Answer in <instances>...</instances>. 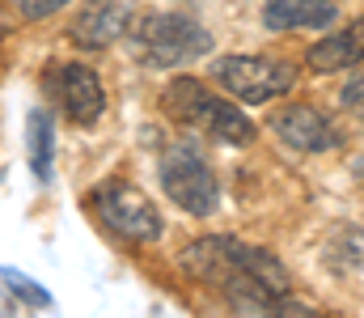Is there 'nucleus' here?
<instances>
[{"label":"nucleus","mask_w":364,"mask_h":318,"mask_svg":"<svg viewBox=\"0 0 364 318\" xmlns=\"http://www.w3.org/2000/svg\"><path fill=\"white\" fill-rule=\"evenodd\" d=\"M182 267L212 285L233 310L242 314H267V310H284L288 302V272L272 250L237 242V238H199L186 246Z\"/></svg>","instance_id":"1"},{"label":"nucleus","mask_w":364,"mask_h":318,"mask_svg":"<svg viewBox=\"0 0 364 318\" xmlns=\"http://www.w3.org/2000/svg\"><path fill=\"white\" fill-rule=\"evenodd\" d=\"M157 106H161L166 119H174V123L199 132V136H208V140L233 144V149H246V144H255V136H259V127L250 123V115H246L242 106L216 98L199 77H174V81L161 90V102Z\"/></svg>","instance_id":"2"},{"label":"nucleus","mask_w":364,"mask_h":318,"mask_svg":"<svg viewBox=\"0 0 364 318\" xmlns=\"http://www.w3.org/2000/svg\"><path fill=\"white\" fill-rule=\"evenodd\" d=\"M127 38H132L136 60L149 68H182V64L208 55V47H212L208 26H199L191 13H144L132 21Z\"/></svg>","instance_id":"3"},{"label":"nucleus","mask_w":364,"mask_h":318,"mask_svg":"<svg viewBox=\"0 0 364 318\" xmlns=\"http://www.w3.org/2000/svg\"><path fill=\"white\" fill-rule=\"evenodd\" d=\"M157 174H161V187L166 196L191 216H212L220 204V187H216V174L208 166V157L199 153V144L191 140H174L166 144L161 161H157Z\"/></svg>","instance_id":"4"},{"label":"nucleus","mask_w":364,"mask_h":318,"mask_svg":"<svg viewBox=\"0 0 364 318\" xmlns=\"http://www.w3.org/2000/svg\"><path fill=\"white\" fill-rule=\"evenodd\" d=\"M90 212L123 242H157L161 238V212L153 208V200L123 183V179H106L102 187L90 191Z\"/></svg>","instance_id":"5"},{"label":"nucleus","mask_w":364,"mask_h":318,"mask_svg":"<svg viewBox=\"0 0 364 318\" xmlns=\"http://www.w3.org/2000/svg\"><path fill=\"white\" fill-rule=\"evenodd\" d=\"M212 81L233 94L246 106H263L292 90V68L284 60H263V55H220L212 64Z\"/></svg>","instance_id":"6"},{"label":"nucleus","mask_w":364,"mask_h":318,"mask_svg":"<svg viewBox=\"0 0 364 318\" xmlns=\"http://www.w3.org/2000/svg\"><path fill=\"white\" fill-rule=\"evenodd\" d=\"M43 90L64 110V119L77 123V127H93L102 119V110H106V90H102L97 73L85 68V64H73V60L51 64L47 77H43Z\"/></svg>","instance_id":"7"},{"label":"nucleus","mask_w":364,"mask_h":318,"mask_svg":"<svg viewBox=\"0 0 364 318\" xmlns=\"http://www.w3.org/2000/svg\"><path fill=\"white\" fill-rule=\"evenodd\" d=\"M132 21H136L132 0H90V4L73 17L68 38H73L77 47H85V51H106V47H114V43L132 30Z\"/></svg>","instance_id":"8"},{"label":"nucleus","mask_w":364,"mask_h":318,"mask_svg":"<svg viewBox=\"0 0 364 318\" xmlns=\"http://www.w3.org/2000/svg\"><path fill=\"white\" fill-rule=\"evenodd\" d=\"M272 132L296 153H326L339 144L335 123L318 106H284L279 115H272Z\"/></svg>","instance_id":"9"},{"label":"nucleus","mask_w":364,"mask_h":318,"mask_svg":"<svg viewBox=\"0 0 364 318\" xmlns=\"http://www.w3.org/2000/svg\"><path fill=\"white\" fill-rule=\"evenodd\" d=\"M339 17L335 0H267L263 26L267 30H322Z\"/></svg>","instance_id":"10"},{"label":"nucleus","mask_w":364,"mask_h":318,"mask_svg":"<svg viewBox=\"0 0 364 318\" xmlns=\"http://www.w3.org/2000/svg\"><path fill=\"white\" fill-rule=\"evenodd\" d=\"M364 64V21L343 26L339 34H326L322 43L309 47V68L314 73H343Z\"/></svg>","instance_id":"11"},{"label":"nucleus","mask_w":364,"mask_h":318,"mask_svg":"<svg viewBox=\"0 0 364 318\" xmlns=\"http://www.w3.org/2000/svg\"><path fill=\"white\" fill-rule=\"evenodd\" d=\"M26 140H30V170L38 183H51V115L47 110H30L26 119Z\"/></svg>","instance_id":"12"},{"label":"nucleus","mask_w":364,"mask_h":318,"mask_svg":"<svg viewBox=\"0 0 364 318\" xmlns=\"http://www.w3.org/2000/svg\"><path fill=\"white\" fill-rule=\"evenodd\" d=\"M68 0H9V9H17V17L21 21H43V17H51L55 9H64Z\"/></svg>","instance_id":"13"},{"label":"nucleus","mask_w":364,"mask_h":318,"mask_svg":"<svg viewBox=\"0 0 364 318\" xmlns=\"http://www.w3.org/2000/svg\"><path fill=\"white\" fill-rule=\"evenodd\" d=\"M343 106H348L356 119H364V77H352V81L343 85Z\"/></svg>","instance_id":"14"},{"label":"nucleus","mask_w":364,"mask_h":318,"mask_svg":"<svg viewBox=\"0 0 364 318\" xmlns=\"http://www.w3.org/2000/svg\"><path fill=\"white\" fill-rule=\"evenodd\" d=\"M4 280H9V285H13L26 302H30V306H47V302H51L43 289H30V285H26V276H17V272H4Z\"/></svg>","instance_id":"15"}]
</instances>
